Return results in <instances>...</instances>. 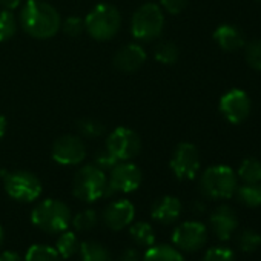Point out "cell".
<instances>
[{"label": "cell", "mask_w": 261, "mask_h": 261, "mask_svg": "<svg viewBox=\"0 0 261 261\" xmlns=\"http://www.w3.org/2000/svg\"><path fill=\"white\" fill-rule=\"evenodd\" d=\"M20 25L28 36L45 40L59 33L62 19L59 11L43 0H27L20 11Z\"/></svg>", "instance_id": "obj_1"}, {"label": "cell", "mask_w": 261, "mask_h": 261, "mask_svg": "<svg viewBox=\"0 0 261 261\" xmlns=\"http://www.w3.org/2000/svg\"><path fill=\"white\" fill-rule=\"evenodd\" d=\"M201 261H235V256L227 247H212L204 253Z\"/></svg>", "instance_id": "obj_32"}, {"label": "cell", "mask_w": 261, "mask_h": 261, "mask_svg": "<svg viewBox=\"0 0 261 261\" xmlns=\"http://www.w3.org/2000/svg\"><path fill=\"white\" fill-rule=\"evenodd\" d=\"M71 224L79 232H88V230H92L98 224V215L94 209H85L79 212L75 217H72Z\"/></svg>", "instance_id": "obj_27"}, {"label": "cell", "mask_w": 261, "mask_h": 261, "mask_svg": "<svg viewBox=\"0 0 261 261\" xmlns=\"http://www.w3.org/2000/svg\"><path fill=\"white\" fill-rule=\"evenodd\" d=\"M17 30V20L13 14V11L4 10L0 13V43L10 40Z\"/></svg>", "instance_id": "obj_30"}, {"label": "cell", "mask_w": 261, "mask_h": 261, "mask_svg": "<svg viewBox=\"0 0 261 261\" xmlns=\"http://www.w3.org/2000/svg\"><path fill=\"white\" fill-rule=\"evenodd\" d=\"M25 261H62V256L56 247L48 244H33L25 255Z\"/></svg>", "instance_id": "obj_25"}, {"label": "cell", "mask_w": 261, "mask_h": 261, "mask_svg": "<svg viewBox=\"0 0 261 261\" xmlns=\"http://www.w3.org/2000/svg\"><path fill=\"white\" fill-rule=\"evenodd\" d=\"M214 40L226 53H235L244 46V36L233 25H220L214 33Z\"/></svg>", "instance_id": "obj_18"}, {"label": "cell", "mask_w": 261, "mask_h": 261, "mask_svg": "<svg viewBox=\"0 0 261 261\" xmlns=\"http://www.w3.org/2000/svg\"><path fill=\"white\" fill-rule=\"evenodd\" d=\"M60 28L63 30V33L66 36H69V37H79L83 33V30H85V22L82 19H79V17H68L62 23Z\"/></svg>", "instance_id": "obj_33"}, {"label": "cell", "mask_w": 261, "mask_h": 261, "mask_svg": "<svg viewBox=\"0 0 261 261\" xmlns=\"http://www.w3.org/2000/svg\"><path fill=\"white\" fill-rule=\"evenodd\" d=\"M118 162L108 152V149L105 148L103 151H100V152H97V155H95V162H94V165H97L100 169H103V171H111L115 165H117Z\"/></svg>", "instance_id": "obj_34"}, {"label": "cell", "mask_w": 261, "mask_h": 261, "mask_svg": "<svg viewBox=\"0 0 261 261\" xmlns=\"http://www.w3.org/2000/svg\"><path fill=\"white\" fill-rule=\"evenodd\" d=\"M79 249H80V243L74 232L63 230L59 235V238L56 241V250L59 252L62 259H68V258L74 256L79 252Z\"/></svg>", "instance_id": "obj_22"}, {"label": "cell", "mask_w": 261, "mask_h": 261, "mask_svg": "<svg viewBox=\"0 0 261 261\" xmlns=\"http://www.w3.org/2000/svg\"><path fill=\"white\" fill-rule=\"evenodd\" d=\"M252 109L249 95L241 89H230L220 100V111L224 118L233 124L244 121Z\"/></svg>", "instance_id": "obj_13"}, {"label": "cell", "mask_w": 261, "mask_h": 261, "mask_svg": "<svg viewBox=\"0 0 261 261\" xmlns=\"http://www.w3.org/2000/svg\"><path fill=\"white\" fill-rule=\"evenodd\" d=\"M51 157L63 166H75L86 159V146L83 140L72 134H65L56 139L51 149Z\"/></svg>", "instance_id": "obj_11"}, {"label": "cell", "mask_w": 261, "mask_h": 261, "mask_svg": "<svg viewBox=\"0 0 261 261\" xmlns=\"http://www.w3.org/2000/svg\"><path fill=\"white\" fill-rule=\"evenodd\" d=\"M4 188L13 200L20 203H33L42 194V181L28 171L4 172Z\"/></svg>", "instance_id": "obj_7"}, {"label": "cell", "mask_w": 261, "mask_h": 261, "mask_svg": "<svg viewBox=\"0 0 261 261\" xmlns=\"http://www.w3.org/2000/svg\"><path fill=\"white\" fill-rule=\"evenodd\" d=\"M142 261H186V259L183 258L178 249L169 244H157V246H151L145 252Z\"/></svg>", "instance_id": "obj_20"}, {"label": "cell", "mask_w": 261, "mask_h": 261, "mask_svg": "<svg viewBox=\"0 0 261 261\" xmlns=\"http://www.w3.org/2000/svg\"><path fill=\"white\" fill-rule=\"evenodd\" d=\"M238 180L229 166H211L204 171L200 180L201 192L212 200H226L235 195Z\"/></svg>", "instance_id": "obj_5"}, {"label": "cell", "mask_w": 261, "mask_h": 261, "mask_svg": "<svg viewBox=\"0 0 261 261\" xmlns=\"http://www.w3.org/2000/svg\"><path fill=\"white\" fill-rule=\"evenodd\" d=\"M108 178L103 169L97 165H86L80 168L72 181V194L85 203H94L105 197Z\"/></svg>", "instance_id": "obj_4"}, {"label": "cell", "mask_w": 261, "mask_h": 261, "mask_svg": "<svg viewBox=\"0 0 261 261\" xmlns=\"http://www.w3.org/2000/svg\"><path fill=\"white\" fill-rule=\"evenodd\" d=\"M165 16L159 5L145 4L133 16L130 20V33L134 39L140 42H152L163 33Z\"/></svg>", "instance_id": "obj_6"}, {"label": "cell", "mask_w": 261, "mask_h": 261, "mask_svg": "<svg viewBox=\"0 0 261 261\" xmlns=\"http://www.w3.org/2000/svg\"><path fill=\"white\" fill-rule=\"evenodd\" d=\"M20 4H22V0H0V7L8 10V11L16 10Z\"/></svg>", "instance_id": "obj_38"}, {"label": "cell", "mask_w": 261, "mask_h": 261, "mask_svg": "<svg viewBox=\"0 0 261 261\" xmlns=\"http://www.w3.org/2000/svg\"><path fill=\"white\" fill-rule=\"evenodd\" d=\"M143 174L140 168L130 162H118L111 171L105 197H111L117 192L130 194L140 188Z\"/></svg>", "instance_id": "obj_9"}, {"label": "cell", "mask_w": 261, "mask_h": 261, "mask_svg": "<svg viewBox=\"0 0 261 261\" xmlns=\"http://www.w3.org/2000/svg\"><path fill=\"white\" fill-rule=\"evenodd\" d=\"M154 56L157 59V62L163 63V65H174L177 63L178 57H180V49L174 42H160L155 49H154Z\"/></svg>", "instance_id": "obj_26"}, {"label": "cell", "mask_w": 261, "mask_h": 261, "mask_svg": "<svg viewBox=\"0 0 261 261\" xmlns=\"http://www.w3.org/2000/svg\"><path fill=\"white\" fill-rule=\"evenodd\" d=\"M79 134L85 139H97L105 133V127L98 120L94 118H82L77 121Z\"/></svg>", "instance_id": "obj_29"}, {"label": "cell", "mask_w": 261, "mask_h": 261, "mask_svg": "<svg viewBox=\"0 0 261 261\" xmlns=\"http://www.w3.org/2000/svg\"><path fill=\"white\" fill-rule=\"evenodd\" d=\"M5 133H7V118L0 115V140L4 139Z\"/></svg>", "instance_id": "obj_39"}, {"label": "cell", "mask_w": 261, "mask_h": 261, "mask_svg": "<svg viewBox=\"0 0 261 261\" xmlns=\"http://www.w3.org/2000/svg\"><path fill=\"white\" fill-rule=\"evenodd\" d=\"M209 224H211V229H212L214 235L218 240L226 241L237 230V227H238V218H237V214H235V211L232 207L223 204V206H218L211 214Z\"/></svg>", "instance_id": "obj_15"}, {"label": "cell", "mask_w": 261, "mask_h": 261, "mask_svg": "<svg viewBox=\"0 0 261 261\" xmlns=\"http://www.w3.org/2000/svg\"><path fill=\"white\" fill-rule=\"evenodd\" d=\"M79 252L82 261H112L109 249L95 240H88L80 243Z\"/></svg>", "instance_id": "obj_19"}, {"label": "cell", "mask_w": 261, "mask_h": 261, "mask_svg": "<svg viewBox=\"0 0 261 261\" xmlns=\"http://www.w3.org/2000/svg\"><path fill=\"white\" fill-rule=\"evenodd\" d=\"M118 261H142V256L137 249L129 247L121 252V255L118 256Z\"/></svg>", "instance_id": "obj_36"}, {"label": "cell", "mask_w": 261, "mask_h": 261, "mask_svg": "<svg viewBox=\"0 0 261 261\" xmlns=\"http://www.w3.org/2000/svg\"><path fill=\"white\" fill-rule=\"evenodd\" d=\"M237 246L241 252L252 253L253 250H256L261 246V235L252 229H244L240 232V235L237 238Z\"/></svg>", "instance_id": "obj_28"}, {"label": "cell", "mask_w": 261, "mask_h": 261, "mask_svg": "<svg viewBox=\"0 0 261 261\" xmlns=\"http://www.w3.org/2000/svg\"><path fill=\"white\" fill-rule=\"evenodd\" d=\"M207 241V229L200 221H185L172 232V243L183 252H197Z\"/></svg>", "instance_id": "obj_12"}, {"label": "cell", "mask_w": 261, "mask_h": 261, "mask_svg": "<svg viewBox=\"0 0 261 261\" xmlns=\"http://www.w3.org/2000/svg\"><path fill=\"white\" fill-rule=\"evenodd\" d=\"M171 171L178 180H192L200 171V152L192 143H180L169 162Z\"/></svg>", "instance_id": "obj_10"}, {"label": "cell", "mask_w": 261, "mask_h": 261, "mask_svg": "<svg viewBox=\"0 0 261 261\" xmlns=\"http://www.w3.org/2000/svg\"><path fill=\"white\" fill-rule=\"evenodd\" d=\"M4 238H5V232H4V227L0 226V247L4 244Z\"/></svg>", "instance_id": "obj_40"}, {"label": "cell", "mask_w": 261, "mask_h": 261, "mask_svg": "<svg viewBox=\"0 0 261 261\" xmlns=\"http://www.w3.org/2000/svg\"><path fill=\"white\" fill-rule=\"evenodd\" d=\"M246 62L250 68L261 71V40H252L246 45Z\"/></svg>", "instance_id": "obj_31"}, {"label": "cell", "mask_w": 261, "mask_h": 261, "mask_svg": "<svg viewBox=\"0 0 261 261\" xmlns=\"http://www.w3.org/2000/svg\"><path fill=\"white\" fill-rule=\"evenodd\" d=\"M235 195L238 201L247 207L261 206V183L259 185H244L237 188Z\"/></svg>", "instance_id": "obj_24"}, {"label": "cell", "mask_w": 261, "mask_h": 261, "mask_svg": "<svg viewBox=\"0 0 261 261\" xmlns=\"http://www.w3.org/2000/svg\"><path fill=\"white\" fill-rule=\"evenodd\" d=\"M105 148L117 162H129L142 151V140L136 130L118 126L106 139Z\"/></svg>", "instance_id": "obj_8"}, {"label": "cell", "mask_w": 261, "mask_h": 261, "mask_svg": "<svg viewBox=\"0 0 261 261\" xmlns=\"http://www.w3.org/2000/svg\"><path fill=\"white\" fill-rule=\"evenodd\" d=\"M129 235L137 246L142 247H151L155 243V232L152 226L146 221H137L134 224H130Z\"/></svg>", "instance_id": "obj_21"}, {"label": "cell", "mask_w": 261, "mask_h": 261, "mask_svg": "<svg viewBox=\"0 0 261 261\" xmlns=\"http://www.w3.org/2000/svg\"><path fill=\"white\" fill-rule=\"evenodd\" d=\"M0 261H25V258H22L17 252L7 250L0 253Z\"/></svg>", "instance_id": "obj_37"}, {"label": "cell", "mask_w": 261, "mask_h": 261, "mask_svg": "<svg viewBox=\"0 0 261 261\" xmlns=\"http://www.w3.org/2000/svg\"><path fill=\"white\" fill-rule=\"evenodd\" d=\"M238 177L244 185H259L261 183V162L256 159H246L238 168Z\"/></svg>", "instance_id": "obj_23"}, {"label": "cell", "mask_w": 261, "mask_h": 261, "mask_svg": "<svg viewBox=\"0 0 261 261\" xmlns=\"http://www.w3.org/2000/svg\"><path fill=\"white\" fill-rule=\"evenodd\" d=\"M121 28L120 11L108 4H100L91 10L85 19V30L97 42L111 40Z\"/></svg>", "instance_id": "obj_3"}, {"label": "cell", "mask_w": 261, "mask_h": 261, "mask_svg": "<svg viewBox=\"0 0 261 261\" xmlns=\"http://www.w3.org/2000/svg\"><path fill=\"white\" fill-rule=\"evenodd\" d=\"M72 214L66 203L54 198L43 200L31 212V221L46 233H62L71 226Z\"/></svg>", "instance_id": "obj_2"}, {"label": "cell", "mask_w": 261, "mask_h": 261, "mask_svg": "<svg viewBox=\"0 0 261 261\" xmlns=\"http://www.w3.org/2000/svg\"><path fill=\"white\" fill-rule=\"evenodd\" d=\"M146 51L137 43H129L121 46L114 56V66L121 72H136L146 62Z\"/></svg>", "instance_id": "obj_16"}, {"label": "cell", "mask_w": 261, "mask_h": 261, "mask_svg": "<svg viewBox=\"0 0 261 261\" xmlns=\"http://www.w3.org/2000/svg\"><path fill=\"white\" fill-rule=\"evenodd\" d=\"M160 2H162L163 10L172 16L180 14L188 5V0H160Z\"/></svg>", "instance_id": "obj_35"}, {"label": "cell", "mask_w": 261, "mask_h": 261, "mask_svg": "<svg viewBox=\"0 0 261 261\" xmlns=\"http://www.w3.org/2000/svg\"><path fill=\"white\" fill-rule=\"evenodd\" d=\"M181 201L177 197L165 195L152 204L151 217L162 224H172L181 215Z\"/></svg>", "instance_id": "obj_17"}, {"label": "cell", "mask_w": 261, "mask_h": 261, "mask_svg": "<svg viewBox=\"0 0 261 261\" xmlns=\"http://www.w3.org/2000/svg\"><path fill=\"white\" fill-rule=\"evenodd\" d=\"M134 217H136V207L129 200H117L108 204L101 215L105 226L115 232L127 227L134 221Z\"/></svg>", "instance_id": "obj_14"}]
</instances>
